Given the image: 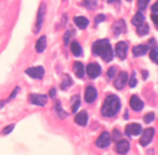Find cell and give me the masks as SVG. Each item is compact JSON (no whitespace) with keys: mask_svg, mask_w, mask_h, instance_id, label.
I'll list each match as a JSON object with an SVG mask.
<instances>
[{"mask_svg":"<svg viewBox=\"0 0 158 155\" xmlns=\"http://www.w3.org/2000/svg\"><path fill=\"white\" fill-rule=\"evenodd\" d=\"M92 51L94 55L101 56L106 63L112 62L113 59V49L110 46V43L108 39H102V40H97L93 46H92Z\"/></svg>","mask_w":158,"mask_h":155,"instance_id":"1","label":"cell"},{"mask_svg":"<svg viewBox=\"0 0 158 155\" xmlns=\"http://www.w3.org/2000/svg\"><path fill=\"white\" fill-rule=\"evenodd\" d=\"M121 109V100L118 98L117 95H108L104 103H103V106H102V115L103 116H107V118H112L114 116L118 111Z\"/></svg>","mask_w":158,"mask_h":155,"instance_id":"2","label":"cell"},{"mask_svg":"<svg viewBox=\"0 0 158 155\" xmlns=\"http://www.w3.org/2000/svg\"><path fill=\"white\" fill-rule=\"evenodd\" d=\"M45 10H47L45 3H42L40 6H39V10H38V16H36V23H35L34 33H39V31H40V29H42V26H43V23H44Z\"/></svg>","mask_w":158,"mask_h":155,"instance_id":"3","label":"cell"},{"mask_svg":"<svg viewBox=\"0 0 158 155\" xmlns=\"http://www.w3.org/2000/svg\"><path fill=\"white\" fill-rule=\"evenodd\" d=\"M25 74L33 79H42L44 76V68L43 66H33V68H28L25 70Z\"/></svg>","mask_w":158,"mask_h":155,"instance_id":"4","label":"cell"},{"mask_svg":"<svg viewBox=\"0 0 158 155\" xmlns=\"http://www.w3.org/2000/svg\"><path fill=\"white\" fill-rule=\"evenodd\" d=\"M127 83H128V74L126 71H121L114 80V88L118 90H122Z\"/></svg>","mask_w":158,"mask_h":155,"instance_id":"5","label":"cell"},{"mask_svg":"<svg viewBox=\"0 0 158 155\" xmlns=\"http://www.w3.org/2000/svg\"><path fill=\"white\" fill-rule=\"evenodd\" d=\"M128 51V44L126 42H119L115 45V55L119 60H124Z\"/></svg>","mask_w":158,"mask_h":155,"instance_id":"6","label":"cell"},{"mask_svg":"<svg viewBox=\"0 0 158 155\" xmlns=\"http://www.w3.org/2000/svg\"><path fill=\"white\" fill-rule=\"evenodd\" d=\"M29 101L38 106H44L48 101V96L43 95V94H31L29 96Z\"/></svg>","mask_w":158,"mask_h":155,"instance_id":"7","label":"cell"},{"mask_svg":"<svg viewBox=\"0 0 158 155\" xmlns=\"http://www.w3.org/2000/svg\"><path fill=\"white\" fill-rule=\"evenodd\" d=\"M102 73V69H101V65L97 64V63H90L88 64L87 66V74L88 76L90 78V79H95V78H98L101 75Z\"/></svg>","mask_w":158,"mask_h":155,"instance_id":"8","label":"cell"},{"mask_svg":"<svg viewBox=\"0 0 158 155\" xmlns=\"http://www.w3.org/2000/svg\"><path fill=\"white\" fill-rule=\"evenodd\" d=\"M154 137V129L153 128H148L146 130H143V134H142V137H141V140H139V144L142 146H147L152 139Z\"/></svg>","mask_w":158,"mask_h":155,"instance_id":"9","label":"cell"},{"mask_svg":"<svg viewBox=\"0 0 158 155\" xmlns=\"http://www.w3.org/2000/svg\"><path fill=\"white\" fill-rule=\"evenodd\" d=\"M109 144H110V135L107 131H103L99 135V138L95 140V145L98 148H101V149H104V148L109 146Z\"/></svg>","mask_w":158,"mask_h":155,"instance_id":"10","label":"cell"},{"mask_svg":"<svg viewBox=\"0 0 158 155\" xmlns=\"http://www.w3.org/2000/svg\"><path fill=\"white\" fill-rule=\"evenodd\" d=\"M129 105L134 111H141L143 109V106H144V103L138 98L137 95H132L131 99H129Z\"/></svg>","mask_w":158,"mask_h":155,"instance_id":"11","label":"cell"},{"mask_svg":"<svg viewBox=\"0 0 158 155\" xmlns=\"http://www.w3.org/2000/svg\"><path fill=\"white\" fill-rule=\"evenodd\" d=\"M126 133L129 135V137H137L142 133V126L139 124H128L126 126Z\"/></svg>","mask_w":158,"mask_h":155,"instance_id":"12","label":"cell"},{"mask_svg":"<svg viewBox=\"0 0 158 155\" xmlns=\"http://www.w3.org/2000/svg\"><path fill=\"white\" fill-rule=\"evenodd\" d=\"M97 95H98L97 89L93 88V86H88L85 89V93H84V100L90 104V103H93L97 99Z\"/></svg>","mask_w":158,"mask_h":155,"instance_id":"13","label":"cell"},{"mask_svg":"<svg viewBox=\"0 0 158 155\" xmlns=\"http://www.w3.org/2000/svg\"><path fill=\"white\" fill-rule=\"evenodd\" d=\"M112 29H113V33H114V36H118V35H121L122 33H126V30H127V26H126V23H124V20H118V22H115L114 24H113V26H112Z\"/></svg>","mask_w":158,"mask_h":155,"instance_id":"14","label":"cell"},{"mask_svg":"<svg viewBox=\"0 0 158 155\" xmlns=\"http://www.w3.org/2000/svg\"><path fill=\"white\" fill-rule=\"evenodd\" d=\"M115 150L118 154H127L129 150V141L128 140H118L115 145Z\"/></svg>","mask_w":158,"mask_h":155,"instance_id":"15","label":"cell"},{"mask_svg":"<svg viewBox=\"0 0 158 155\" xmlns=\"http://www.w3.org/2000/svg\"><path fill=\"white\" fill-rule=\"evenodd\" d=\"M75 123L78 125H81V126H85L87 123H88V113L85 110L81 111V113H78L75 115Z\"/></svg>","mask_w":158,"mask_h":155,"instance_id":"16","label":"cell"},{"mask_svg":"<svg viewBox=\"0 0 158 155\" xmlns=\"http://www.w3.org/2000/svg\"><path fill=\"white\" fill-rule=\"evenodd\" d=\"M148 49H149V45L148 44H141V45H137L133 48V55L134 56H142V55H146L148 53Z\"/></svg>","mask_w":158,"mask_h":155,"instance_id":"17","label":"cell"},{"mask_svg":"<svg viewBox=\"0 0 158 155\" xmlns=\"http://www.w3.org/2000/svg\"><path fill=\"white\" fill-rule=\"evenodd\" d=\"M45 48H47V38L43 35V36H40L36 40V43H35V50H36V53H43L45 50Z\"/></svg>","mask_w":158,"mask_h":155,"instance_id":"18","label":"cell"},{"mask_svg":"<svg viewBox=\"0 0 158 155\" xmlns=\"http://www.w3.org/2000/svg\"><path fill=\"white\" fill-rule=\"evenodd\" d=\"M74 23H75V25L79 28V29H85L87 26H88V24H89V20L87 18H84V16H75L74 18Z\"/></svg>","mask_w":158,"mask_h":155,"instance_id":"19","label":"cell"},{"mask_svg":"<svg viewBox=\"0 0 158 155\" xmlns=\"http://www.w3.org/2000/svg\"><path fill=\"white\" fill-rule=\"evenodd\" d=\"M73 70H74L77 78H83V76H84V65H83L81 62H75V63H74Z\"/></svg>","mask_w":158,"mask_h":155,"instance_id":"20","label":"cell"},{"mask_svg":"<svg viewBox=\"0 0 158 155\" xmlns=\"http://www.w3.org/2000/svg\"><path fill=\"white\" fill-rule=\"evenodd\" d=\"M143 22H144V15L142 14V11H138V13L132 18V24H133L134 26H139Z\"/></svg>","mask_w":158,"mask_h":155,"instance_id":"21","label":"cell"},{"mask_svg":"<svg viewBox=\"0 0 158 155\" xmlns=\"http://www.w3.org/2000/svg\"><path fill=\"white\" fill-rule=\"evenodd\" d=\"M70 49H72V53L73 55L75 56H81L83 54V50H82V46L78 42H72V45H70Z\"/></svg>","mask_w":158,"mask_h":155,"instance_id":"22","label":"cell"},{"mask_svg":"<svg viewBox=\"0 0 158 155\" xmlns=\"http://www.w3.org/2000/svg\"><path fill=\"white\" fill-rule=\"evenodd\" d=\"M72 84H73L72 78H70L68 74H65V75L63 76V80H62V84H60V89H62V90H67L69 86H72Z\"/></svg>","mask_w":158,"mask_h":155,"instance_id":"23","label":"cell"},{"mask_svg":"<svg viewBox=\"0 0 158 155\" xmlns=\"http://www.w3.org/2000/svg\"><path fill=\"white\" fill-rule=\"evenodd\" d=\"M148 31H149V26H148V24L146 22H143L139 26H137V33H138L139 36H143V35L148 34Z\"/></svg>","mask_w":158,"mask_h":155,"instance_id":"24","label":"cell"},{"mask_svg":"<svg viewBox=\"0 0 158 155\" xmlns=\"http://www.w3.org/2000/svg\"><path fill=\"white\" fill-rule=\"evenodd\" d=\"M55 111H56V114H58V116L60 119H65L67 118V113L62 109V106H60V103L59 101H56V104H55Z\"/></svg>","mask_w":158,"mask_h":155,"instance_id":"25","label":"cell"},{"mask_svg":"<svg viewBox=\"0 0 158 155\" xmlns=\"http://www.w3.org/2000/svg\"><path fill=\"white\" fill-rule=\"evenodd\" d=\"M73 105H72V111L73 113H77V110H78V108H79V105H81V99H79V96L78 95H75V96H73Z\"/></svg>","mask_w":158,"mask_h":155,"instance_id":"26","label":"cell"},{"mask_svg":"<svg viewBox=\"0 0 158 155\" xmlns=\"http://www.w3.org/2000/svg\"><path fill=\"white\" fill-rule=\"evenodd\" d=\"M83 5L88 9H94L97 6V0H83Z\"/></svg>","mask_w":158,"mask_h":155,"instance_id":"27","label":"cell"},{"mask_svg":"<svg viewBox=\"0 0 158 155\" xmlns=\"http://www.w3.org/2000/svg\"><path fill=\"white\" fill-rule=\"evenodd\" d=\"M149 58H151V60L157 62V59H158V50H157V48H152V49H151V51H149Z\"/></svg>","mask_w":158,"mask_h":155,"instance_id":"28","label":"cell"},{"mask_svg":"<svg viewBox=\"0 0 158 155\" xmlns=\"http://www.w3.org/2000/svg\"><path fill=\"white\" fill-rule=\"evenodd\" d=\"M143 120H144L146 124L152 123V121L154 120V114H153V113H148V114H146V115H144V118H143Z\"/></svg>","mask_w":158,"mask_h":155,"instance_id":"29","label":"cell"},{"mask_svg":"<svg viewBox=\"0 0 158 155\" xmlns=\"http://www.w3.org/2000/svg\"><path fill=\"white\" fill-rule=\"evenodd\" d=\"M148 3H149V0H138V9H139V10H144L147 8Z\"/></svg>","mask_w":158,"mask_h":155,"instance_id":"30","label":"cell"},{"mask_svg":"<svg viewBox=\"0 0 158 155\" xmlns=\"http://www.w3.org/2000/svg\"><path fill=\"white\" fill-rule=\"evenodd\" d=\"M15 128V124H10V125H8L6 128H4L3 129V131H2V134L3 135H8V134H10L11 131H13V129Z\"/></svg>","mask_w":158,"mask_h":155,"instance_id":"31","label":"cell"},{"mask_svg":"<svg viewBox=\"0 0 158 155\" xmlns=\"http://www.w3.org/2000/svg\"><path fill=\"white\" fill-rule=\"evenodd\" d=\"M137 85V78H135V73H133L131 75V80H129V86L131 88H134Z\"/></svg>","mask_w":158,"mask_h":155,"instance_id":"32","label":"cell"},{"mask_svg":"<svg viewBox=\"0 0 158 155\" xmlns=\"http://www.w3.org/2000/svg\"><path fill=\"white\" fill-rule=\"evenodd\" d=\"M72 34H74V31L73 30H68L67 33H65V35H64V44L65 45H68L69 44V38H70V35Z\"/></svg>","mask_w":158,"mask_h":155,"instance_id":"33","label":"cell"},{"mask_svg":"<svg viewBox=\"0 0 158 155\" xmlns=\"http://www.w3.org/2000/svg\"><path fill=\"white\" fill-rule=\"evenodd\" d=\"M115 73H117V69H115V66H112V68H109V69H108V73H107V75H108V78H109V79H112V78L115 75Z\"/></svg>","mask_w":158,"mask_h":155,"instance_id":"34","label":"cell"},{"mask_svg":"<svg viewBox=\"0 0 158 155\" xmlns=\"http://www.w3.org/2000/svg\"><path fill=\"white\" fill-rule=\"evenodd\" d=\"M119 139H121V133L118 131L117 129H114V130H113V140H114V141H118Z\"/></svg>","mask_w":158,"mask_h":155,"instance_id":"35","label":"cell"},{"mask_svg":"<svg viewBox=\"0 0 158 155\" xmlns=\"http://www.w3.org/2000/svg\"><path fill=\"white\" fill-rule=\"evenodd\" d=\"M151 19L153 20L154 25L158 28V13H152V14H151Z\"/></svg>","mask_w":158,"mask_h":155,"instance_id":"36","label":"cell"},{"mask_svg":"<svg viewBox=\"0 0 158 155\" xmlns=\"http://www.w3.org/2000/svg\"><path fill=\"white\" fill-rule=\"evenodd\" d=\"M103 20H106V15H103V14H99V15H97V16H95V23H97V24L102 23Z\"/></svg>","mask_w":158,"mask_h":155,"instance_id":"37","label":"cell"},{"mask_svg":"<svg viewBox=\"0 0 158 155\" xmlns=\"http://www.w3.org/2000/svg\"><path fill=\"white\" fill-rule=\"evenodd\" d=\"M152 13H158V0L153 4V6H152Z\"/></svg>","mask_w":158,"mask_h":155,"instance_id":"38","label":"cell"},{"mask_svg":"<svg viewBox=\"0 0 158 155\" xmlns=\"http://www.w3.org/2000/svg\"><path fill=\"white\" fill-rule=\"evenodd\" d=\"M18 91H19V88H15V89L13 90V94L10 95V98H9V100H10V99H13V98H14V96H16V94H18Z\"/></svg>","mask_w":158,"mask_h":155,"instance_id":"39","label":"cell"},{"mask_svg":"<svg viewBox=\"0 0 158 155\" xmlns=\"http://www.w3.org/2000/svg\"><path fill=\"white\" fill-rule=\"evenodd\" d=\"M149 45L152 46V48H157V45H156V40H154V39H149Z\"/></svg>","mask_w":158,"mask_h":155,"instance_id":"40","label":"cell"},{"mask_svg":"<svg viewBox=\"0 0 158 155\" xmlns=\"http://www.w3.org/2000/svg\"><path fill=\"white\" fill-rule=\"evenodd\" d=\"M55 89L53 88V89H50V91H49V95H50V98H55Z\"/></svg>","mask_w":158,"mask_h":155,"instance_id":"41","label":"cell"},{"mask_svg":"<svg viewBox=\"0 0 158 155\" xmlns=\"http://www.w3.org/2000/svg\"><path fill=\"white\" fill-rule=\"evenodd\" d=\"M142 75H143V79H147V78H148V71H142Z\"/></svg>","mask_w":158,"mask_h":155,"instance_id":"42","label":"cell"},{"mask_svg":"<svg viewBox=\"0 0 158 155\" xmlns=\"http://www.w3.org/2000/svg\"><path fill=\"white\" fill-rule=\"evenodd\" d=\"M108 3H110V4H113V3H119V0H107Z\"/></svg>","mask_w":158,"mask_h":155,"instance_id":"43","label":"cell"},{"mask_svg":"<svg viewBox=\"0 0 158 155\" xmlns=\"http://www.w3.org/2000/svg\"><path fill=\"white\" fill-rule=\"evenodd\" d=\"M5 103H6V101H3V100H0V109H2V108H3L4 105H5Z\"/></svg>","mask_w":158,"mask_h":155,"instance_id":"44","label":"cell"},{"mask_svg":"<svg viewBox=\"0 0 158 155\" xmlns=\"http://www.w3.org/2000/svg\"><path fill=\"white\" fill-rule=\"evenodd\" d=\"M157 64H158V59H157Z\"/></svg>","mask_w":158,"mask_h":155,"instance_id":"45","label":"cell"},{"mask_svg":"<svg viewBox=\"0 0 158 155\" xmlns=\"http://www.w3.org/2000/svg\"><path fill=\"white\" fill-rule=\"evenodd\" d=\"M128 2H131V0H128Z\"/></svg>","mask_w":158,"mask_h":155,"instance_id":"46","label":"cell"}]
</instances>
